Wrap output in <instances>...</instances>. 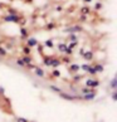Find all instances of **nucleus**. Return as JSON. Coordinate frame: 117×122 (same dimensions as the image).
<instances>
[{
    "label": "nucleus",
    "mask_w": 117,
    "mask_h": 122,
    "mask_svg": "<svg viewBox=\"0 0 117 122\" xmlns=\"http://www.w3.org/2000/svg\"><path fill=\"white\" fill-rule=\"evenodd\" d=\"M6 8H8V14H10V15L18 14V10H15V9H13V8H10V6H6Z\"/></svg>",
    "instance_id": "32"
},
{
    "label": "nucleus",
    "mask_w": 117,
    "mask_h": 122,
    "mask_svg": "<svg viewBox=\"0 0 117 122\" xmlns=\"http://www.w3.org/2000/svg\"><path fill=\"white\" fill-rule=\"evenodd\" d=\"M110 86H111L112 91H116V88H117V78H116V77H115V78H112V79H111Z\"/></svg>",
    "instance_id": "18"
},
{
    "label": "nucleus",
    "mask_w": 117,
    "mask_h": 122,
    "mask_svg": "<svg viewBox=\"0 0 117 122\" xmlns=\"http://www.w3.org/2000/svg\"><path fill=\"white\" fill-rule=\"evenodd\" d=\"M61 62H62V63H68V64H69V63L72 62V58L68 57V56H66V57L61 58Z\"/></svg>",
    "instance_id": "28"
},
{
    "label": "nucleus",
    "mask_w": 117,
    "mask_h": 122,
    "mask_svg": "<svg viewBox=\"0 0 117 122\" xmlns=\"http://www.w3.org/2000/svg\"><path fill=\"white\" fill-rule=\"evenodd\" d=\"M57 28V24L54 23V21H49V23L46 24V26H44V30H47V31H51L53 29H56Z\"/></svg>",
    "instance_id": "12"
},
{
    "label": "nucleus",
    "mask_w": 117,
    "mask_h": 122,
    "mask_svg": "<svg viewBox=\"0 0 117 122\" xmlns=\"http://www.w3.org/2000/svg\"><path fill=\"white\" fill-rule=\"evenodd\" d=\"M23 1H24V0H23Z\"/></svg>",
    "instance_id": "43"
},
{
    "label": "nucleus",
    "mask_w": 117,
    "mask_h": 122,
    "mask_svg": "<svg viewBox=\"0 0 117 122\" xmlns=\"http://www.w3.org/2000/svg\"><path fill=\"white\" fill-rule=\"evenodd\" d=\"M33 71H34V74L37 77H39V78H44V77H46V73H44L43 68H40V67H38V66L35 67Z\"/></svg>",
    "instance_id": "10"
},
{
    "label": "nucleus",
    "mask_w": 117,
    "mask_h": 122,
    "mask_svg": "<svg viewBox=\"0 0 117 122\" xmlns=\"http://www.w3.org/2000/svg\"><path fill=\"white\" fill-rule=\"evenodd\" d=\"M16 64H18V66H20L21 68H25V64L23 63V61H21L20 58H16Z\"/></svg>",
    "instance_id": "35"
},
{
    "label": "nucleus",
    "mask_w": 117,
    "mask_h": 122,
    "mask_svg": "<svg viewBox=\"0 0 117 122\" xmlns=\"http://www.w3.org/2000/svg\"><path fill=\"white\" fill-rule=\"evenodd\" d=\"M37 47H38V48H37V49H38V53L40 54V56H44V48H46V47H44L43 44H40V43H38Z\"/></svg>",
    "instance_id": "24"
},
{
    "label": "nucleus",
    "mask_w": 117,
    "mask_h": 122,
    "mask_svg": "<svg viewBox=\"0 0 117 122\" xmlns=\"http://www.w3.org/2000/svg\"><path fill=\"white\" fill-rule=\"evenodd\" d=\"M3 9H5V4H4V3H0V10H3Z\"/></svg>",
    "instance_id": "38"
},
{
    "label": "nucleus",
    "mask_w": 117,
    "mask_h": 122,
    "mask_svg": "<svg viewBox=\"0 0 117 122\" xmlns=\"http://www.w3.org/2000/svg\"><path fill=\"white\" fill-rule=\"evenodd\" d=\"M38 39L37 38H34V37H29L28 39L25 40V46L26 47H29V48H34V47H37L38 46Z\"/></svg>",
    "instance_id": "4"
},
{
    "label": "nucleus",
    "mask_w": 117,
    "mask_h": 122,
    "mask_svg": "<svg viewBox=\"0 0 117 122\" xmlns=\"http://www.w3.org/2000/svg\"><path fill=\"white\" fill-rule=\"evenodd\" d=\"M35 67H37V66L33 64V62L29 63V64H25V68H26V69H29V71H33V69L35 68Z\"/></svg>",
    "instance_id": "33"
},
{
    "label": "nucleus",
    "mask_w": 117,
    "mask_h": 122,
    "mask_svg": "<svg viewBox=\"0 0 117 122\" xmlns=\"http://www.w3.org/2000/svg\"><path fill=\"white\" fill-rule=\"evenodd\" d=\"M102 8H103V4L101 1H97L96 4H94V10H101Z\"/></svg>",
    "instance_id": "31"
},
{
    "label": "nucleus",
    "mask_w": 117,
    "mask_h": 122,
    "mask_svg": "<svg viewBox=\"0 0 117 122\" xmlns=\"http://www.w3.org/2000/svg\"><path fill=\"white\" fill-rule=\"evenodd\" d=\"M92 68L94 69V72L98 74V73H102L103 69H105V66L102 64V63H94V64H92Z\"/></svg>",
    "instance_id": "9"
},
{
    "label": "nucleus",
    "mask_w": 117,
    "mask_h": 122,
    "mask_svg": "<svg viewBox=\"0 0 117 122\" xmlns=\"http://www.w3.org/2000/svg\"><path fill=\"white\" fill-rule=\"evenodd\" d=\"M87 18H88L87 15H83V14H82V15H81V18H79V21L84 23V21H87Z\"/></svg>",
    "instance_id": "36"
},
{
    "label": "nucleus",
    "mask_w": 117,
    "mask_h": 122,
    "mask_svg": "<svg viewBox=\"0 0 117 122\" xmlns=\"http://www.w3.org/2000/svg\"><path fill=\"white\" fill-rule=\"evenodd\" d=\"M66 31V33H74V34H77V33H81V31H83V28H82V25L81 24H76V25H72V26H68V28H66V29H63Z\"/></svg>",
    "instance_id": "2"
},
{
    "label": "nucleus",
    "mask_w": 117,
    "mask_h": 122,
    "mask_svg": "<svg viewBox=\"0 0 117 122\" xmlns=\"http://www.w3.org/2000/svg\"><path fill=\"white\" fill-rule=\"evenodd\" d=\"M56 10H57V11H62L63 9H62V6H61V5H58V6L56 8Z\"/></svg>",
    "instance_id": "39"
},
{
    "label": "nucleus",
    "mask_w": 117,
    "mask_h": 122,
    "mask_svg": "<svg viewBox=\"0 0 117 122\" xmlns=\"http://www.w3.org/2000/svg\"><path fill=\"white\" fill-rule=\"evenodd\" d=\"M20 59L23 61L24 64H29V63L33 62V58H31V56H21Z\"/></svg>",
    "instance_id": "15"
},
{
    "label": "nucleus",
    "mask_w": 117,
    "mask_h": 122,
    "mask_svg": "<svg viewBox=\"0 0 117 122\" xmlns=\"http://www.w3.org/2000/svg\"><path fill=\"white\" fill-rule=\"evenodd\" d=\"M57 48H58V51H59L61 53H64V51L67 49V43H59Z\"/></svg>",
    "instance_id": "21"
},
{
    "label": "nucleus",
    "mask_w": 117,
    "mask_h": 122,
    "mask_svg": "<svg viewBox=\"0 0 117 122\" xmlns=\"http://www.w3.org/2000/svg\"><path fill=\"white\" fill-rule=\"evenodd\" d=\"M21 52H23V56H31V48L26 47L25 44L21 47Z\"/></svg>",
    "instance_id": "16"
},
{
    "label": "nucleus",
    "mask_w": 117,
    "mask_h": 122,
    "mask_svg": "<svg viewBox=\"0 0 117 122\" xmlns=\"http://www.w3.org/2000/svg\"><path fill=\"white\" fill-rule=\"evenodd\" d=\"M15 122H30V121L26 120V118H24V117H16Z\"/></svg>",
    "instance_id": "34"
},
{
    "label": "nucleus",
    "mask_w": 117,
    "mask_h": 122,
    "mask_svg": "<svg viewBox=\"0 0 117 122\" xmlns=\"http://www.w3.org/2000/svg\"><path fill=\"white\" fill-rule=\"evenodd\" d=\"M83 3H84V4H87V5H88L89 3H92V0H83Z\"/></svg>",
    "instance_id": "41"
},
{
    "label": "nucleus",
    "mask_w": 117,
    "mask_h": 122,
    "mask_svg": "<svg viewBox=\"0 0 117 122\" xmlns=\"http://www.w3.org/2000/svg\"><path fill=\"white\" fill-rule=\"evenodd\" d=\"M79 11L82 13L83 15H87V16H88L89 14H91V11H92V10H91V8H89L88 5H84V6H82V8L79 9Z\"/></svg>",
    "instance_id": "13"
},
{
    "label": "nucleus",
    "mask_w": 117,
    "mask_h": 122,
    "mask_svg": "<svg viewBox=\"0 0 117 122\" xmlns=\"http://www.w3.org/2000/svg\"><path fill=\"white\" fill-rule=\"evenodd\" d=\"M81 67V71H83L84 73H87L88 69L91 68V64H88V63H86V64H82V66H79Z\"/></svg>",
    "instance_id": "25"
},
{
    "label": "nucleus",
    "mask_w": 117,
    "mask_h": 122,
    "mask_svg": "<svg viewBox=\"0 0 117 122\" xmlns=\"http://www.w3.org/2000/svg\"><path fill=\"white\" fill-rule=\"evenodd\" d=\"M64 53H66V56H68V57H72V56H73V49L68 48V46H67V49L64 51Z\"/></svg>",
    "instance_id": "30"
},
{
    "label": "nucleus",
    "mask_w": 117,
    "mask_h": 122,
    "mask_svg": "<svg viewBox=\"0 0 117 122\" xmlns=\"http://www.w3.org/2000/svg\"><path fill=\"white\" fill-rule=\"evenodd\" d=\"M84 51H86L84 48H81V49H79V54H81V56H82V54L84 53Z\"/></svg>",
    "instance_id": "40"
},
{
    "label": "nucleus",
    "mask_w": 117,
    "mask_h": 122,
    "mask_svg": "<svg viewBox=\"0 0 117 122\" xmlns=\"http://www.w3.org/2000/svg\"><path fill=\"white\" fill-rule=\"evenodd\" d=\"M112 99H113L115 102L117 101V92L116 91H112Z\"/></svg>",
    "instance_id": "37"
},
{
    "label": "nucleus",
    "mask_w": 117,
    "mask_h": 122,
    "mask_svg": "<svg viewBox=\"0 0 117 122\" xmlns=\"http://www.w3.org/2000/svg\"><path fill=\"white\" fill-rule=\"evenodd\" d=\"M94 91H96L94 88H88V87H84V88L81 89V93H82V94H87V93H91V92H94Z\"/></svg>",
    "instance_id": "22"
},
{
    "label": "nucleus",
    "mask_w": 117,
    "mask_h": 122,
    "mask_svg": "<svg viewBox=\"0 0 117 122\" xmlns=\"http://www.w3.org/2000/svg\"><path fill=\"white\" fill-rule=\"evenodd\" d=\"M52 57H53V56H43V59H42L43 64H44V66H47V67H51V61H52Z\"/></svg>",
    "instance_id": "14"
},
{
    "label": "nucleus",
    "mask_w": 117,
    "mask_h": 122,
    "mask_svg": "<svg viewBox=\"0 0 117 122\" xmlns=\"http://www.w3.org/2000/svg\"><path fill=\"white\" fill-rule=\"evenodd\" d=\"M30 37V33H29V30L25 28V26H20V38L23 39V40H26Z\"/></svg>",
    "instance_id": "8"
},
{
    "label": "nucleus",
    "mask_w": 117,
    "mask_h": 122,
    "mask_svg": "<svg viewBox=\"0 0 117 122\" xmlns=\"http://www.w3.org/2000/svg\"><path fill=\"white\" fill-rule=\"evenodd\" d=\"M6 56H8V52H6V49L4 48V47H1V46H0V57H1V58H5Z\"/></svg>",
    "instance_id": "27"
},
{
    "label": "nucleus",
    "mask_w": 117,
    "mask_h": 122,
    "mask_svg": "<svg viewBox=\"0 0 117 122\" xmlns=\"http://www.w3.org/2000/svg\"><path fill=\"white\" fill-rule=\"evenodd\" d=\"M25 20V18L21 15V14H6V15H4L3 16V21H6V23H15V24H23V21Z\"/></svg>",
    "instance_id": "1"
},
{
    "label": "nucleus",
    "mask_w": 117,
    "mask_h": 122,
    "mask_svg": "<svg viewBox=\"0 0 117 122\" xmlns=\"http://www.w3.org/2000/svg\"><path fill=\"white\" fill-rule=\"evenodd\" d=\"M96 94L97 92H91V93H87V94H83L82 96V99H84V101H92L93 98H96Z\"/></svg>",
    "instance_id": "11"
},
{
    "label": "nucleus",
    "mask_w": 117,
    "mask_h": 122,
    "mask_svg": "<svg viewBox=\"0 0 117 122\" xmlns=\"http://www.w3.org/2000/svg\"><path fill=\"white\" fill-rule=\"evenodd\" d=\"M68 40L69 42H78V35L74 34V33H71L68 35Z\"/></svg>",
    "instance_id": "19"
},
{
    "label": "nucleus",
    "mask_w": 117,
    "mask_h": 122,
    "mask_svg": "<svg viewBox=\"0 0 117 122\" xmlns=\"http://www.w3.org/2000/svg\"><path fill=\"white\" fill-rule=\"evenodd\" d=\"M51 77H53V78H59V77H61V72L58 71L57 68H56V69H53V71H52V76H51Z\"/></svg>",
    "instance_id": "26"
},
{
    "label": "nucleus",
    "mask_w": 117,
    "mask_h": 122,
    "mask_svg": "<svg viewBox=\"0 0 117 122\" xmlns=\"http://www.w3.org/2000/svg\"><path fill=\"white\" fill-rule=\"evenodd\" d=\"M84 76H82V74H78V73H76V74H73V77H72V81L76 83V82H79L81 79L83 78Z\"/></svg>",
    "instance_id": "20"
},
{
    "label": "nucleus",
    "mask_w": 117,
    "mask_h": 122,
    "mask_svg": "<svg viewBox=\"0 0 117 122\" xmlns=\"http://www.w3.org/2000/svg\"><path fill=\"white\" fill-rule=\"evenodd\" d=\"M82 58L84 61H93L94 58V52L93 51H84V53L82 54Z\"/></svg>",
    "instance_id": "6"
},
{
    "label": "nucleus",
    "mask_w": 117,
    "mask_h": 122,
    "mask_svg": "<svg viewBox=\"0 0 117 122\" xmlns=\"http://www.w3.org/2000/svg\"><path fill=\"white\" fill-rule=\"evenodd\" d=\"M62 64V62H61V58L59 57H52V61H51V67L53 69H56L58 68Z\"/></svg>",
    "instance_id": "7"
},
{
    "label": "nucleus",
    "mask_w": 117,
    "mask_h": 122,
    "mask_svg": "<svg viewBox=\"0 0 117 122\" xmlns=\"http://www.w3.org/2000/svg\"><path fill=\"white\" fill-rule=\"evenodd\" d=\"M43 46L49 48V49H53L54 48V42H53V39H48V40H46V42L43 43Z\"/></svg>",
    "instance_id": "17"
},
{
    "label": "nucleus",
    "mask_w": 117,
    "mask_h": 122,
    "mask_svg": "<svg viewBox=\"0 0 117 122\" xmlns=\"http://www.w3.org/2000/svg\"><path fill=\"white\" fill-rule=\"evenodd\" d=\"M68 46V48H71V49H76V47H78V42H69V44H67Z\"/></svg>",
    "instance_id": "29"
},
{
    "label": "nucleus",
    "mask_w": 117,
    "mask_h": 122,
    "mask_svg": "<svg viewBox=\"0 0 117 122\" xmlns=\"http://www.w3.org/2000/svg\"><path fill=\"white\" fill-rule=\"evenodd\" d=\"M24 3H28V4H31V3H33V0H24Z\"/></svg>",
    "instance_id": "42"
},
{
    "label": "nucleus",
    "mask_w": 117,
    "mask_h": 122,
    "mask_svg": "<svg viewBox=\"0 0 117 122\" xmlns=\"http://www.w3.org/2000/svg\"><path fill=\"white\" fill-rule=\"evenodd\" d=\"M49 88H51L53 92H56V93H61V92H63V91H62V88H59L58 86H54V84H51V86H49Z\"/></svg>",
    "instance_id": "23"
},
{
    "label": "nucleus",
    "mask_w": 117,
    "mask_h": 122,
    "mask_svg": "<svg viewBox=\"0 0 117 122\" xmlns=\"http://www.w3.org/2000/svg\"><path fill=\"white\" fill-rule=\"evenodd\" d=\"M101 86V81L97 78H87L86 79V87L88 88H96Z\"/></svg>",
    "instance_id": "3"
},
{
    "label": "nucleus",
    "mask_w": 117,
    "mask_h": 122,
    "mask_svg": "<svg viewBox=\"0 0 117 122\" xmlns=\"http://www.w3.org/2000/svg\"><path fill=\"white\" fill-rule=\"evenodd\" d=\"M79 71H81V67L77 63H72V64L68 66V72L71 74H76V73H78Z\"/></svg>",
    "instance_id": "5"
}]
</instances>
